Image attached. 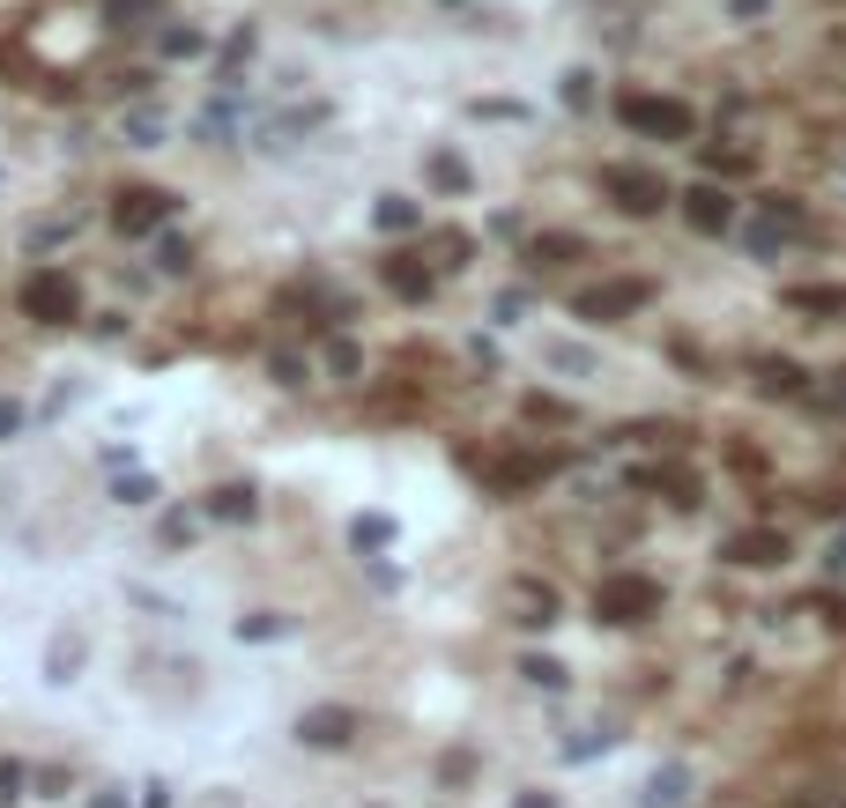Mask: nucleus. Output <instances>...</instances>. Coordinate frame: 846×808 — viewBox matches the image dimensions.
Listing matches in <instances>:
<instances>
[{
    "instance_id": "f257e3e1",
    "label": "nucleus",
    "mask_w": 846,
    "mask_h": 808,
    "mask_svg": "<svg viewBox=\"0 0 846 808\" xmlns=\"http://www.w3.org/2000/svg\"><path fill=\"white\" fill-rule=\"evenodd\" d=\"M661 601H669V587H661L653 571H601V579H595V623H609V631H639V623H653Z\"/></svg>"
},
{
    "instance_id": "f03ea898",
    "label": "nucleus",
    "mask_w": 846,
    "mask_h": 808,
    "mask_svg": "<svg viewBox=\"0 0 846 808\" xmlns=\"http://www.w3.org/2000/svg\"><path fill=\"white\" fill-rule=\"evenodd\" d=\"M16 312L38 319V327H75L82 319V290H75V274H60V268H30L23 274V290H16Z\"/></svg>"
},
{
    "instance_id": "7ed1b4c3",
    "label": "nucleus",
    "mask_w": 846,
    "mask_h": 808,
    "mask_svg": "<svg viewBox=\"0 0 846 808\" xmlns=\"http://www.w3.org/2000/svg\"><path fill=\"white\" fill-rule=\"evenodd\" d=\"M617 120L631 126V134H647V142H691L698 134V112L683 97H617Z\"/></svg>"
},
{
    "instance_id": "20e7f679",
    "label": "nucleus",
    "mask_w": 846,
    "mask_h": 808,
    "mask_svg": "<svg viewBox=\"0 0 846 808\" xmlns=\"http://www.w3.org/2000/svg\"><path fill=\"white\" fill-rule=\"evenodd\" d=\"M601 194L617 200L623 216H661L675 200V186L653 172V164H601Z\"/></svg>"
},
{
    "instance_id": "39448f33",
    "label": "nucleus",
    "mask_w": 846,
    "mask_h": 808,
    "mask_svg": "<svg viewBox=\"0 0 846 808\" xmlns=\"http://www.w3.org/2000/svg\"><path fill=\"white\" fill-rule=\"evenodd\" d=\"M653 304V282L647 274H609V282H595V290L572 297V312L587 319V327H609V319H631Z\"/></svg>"
},
{
    "instance_id": "423d86ee",
    "label": "nucleus",
    "mask_w": 846,
    "mask_h": 808,
    "mask_svg": "<svg viewBox=\"0 0 846 808\" xmlns=\"http://www.w3.org/2000/svg\"><path fill=\"white\" fill-rule=\"evenodd\" d=\"M172 208L178 200L164 194V186H120V194H112V230H120V238H149L156 222H172Z\"/></svg>"
},
{
    "instance_id": "0eeeda50",
    "label": "nucleus",
    "mask_w": 846,
    "mask_h": 808,
    "mask_svg": "<svg viewBox=\"0 0 846 808\" xmlns=\"http://www.w3.org/2000/svg\"><path fill=\"white\" fill-rule=\"evenodd\" d=\"M357 735H364V712H357V705H312V712H298V742H305V749H349Z\"/></svg>"
},
{
    "instance_id": "6e6552de",
    "label": "nucleus",
    "mask_w": 846,
    "mask_h": 808,
    "mask_svg": "<svg viewBox=\"0 0 846 808\" xmlns=\"http://www.w3.org/2000/svg\"><path fill=\"white\" fill-rule=\"evenodd\" d=\"M721 563H735V571H772V563H787V535H780V527H735V535L721 541Z\"/></svg>"
},
{
    "instance_id": "1a4fd4ad",
    "label": "nucleus",
    "mask_w": 846,
    "mask_h": 808,
    "mask_svg": "<svg viewBox=\"0 0 846 808\" xmlns=\"http://www.w3.org/2000/svg\"><path fill=\"white\" fill-rule=\"evenodd\" d=\"M549 467H557L549 453H498V460H483V490L491 497H520V490L543 483Z\"/></svg>"
},
{
    "instance_id": "9d476101",
    "label": "nucleus",
    "mask_w": 846,
    "mask_h": 808,
    "mask_svg": "<svg viewBox=\"0 0 846 808\" xmlns=\"http://www.w3.org/2000/svg\"><path fill=\"white\" fill-rule=\"evenodd\" d=\"M683 222H691L698 238H728V230H735V194L713 186V178L691 186V194H683Z\"/></svg>"
},
{
    "instance_id": "9b49d317",
    "label": "nucleus",
    "mask_w": 846,
    "mask_h": 808,
    "mask_svg": "<svg viewBox=\"0 0 846 808\" xmlns=\"http://www.w3.org/2000/svg\"><path fill=\"white\" fill-rule=\"evenodd\" d=\"M505 609H513V623H527V631H549L565 601H557L549 579H513V587H505Z\"/></svg>"
},
{
    "instance_id": "f8f14e48",
    "label": "nucleus",
    "mask_w": 846,
    "mask_h": 808,
    "mask_svg": "<svg viewBox=\"0 0 846 808\" xmlns=\"http://www.w3.org/2000/svg\"><path fill=\"white\" fill-rule=\"evenodd\" d=\"M379 282H386V290H394L401 304H423L439 274L423 268V252H386V260H379Z\"/></svg>"
},
{
    "instance_id": "ddd939ff",
    "label": "nucleus",
    "mask_w": 846,
    "mask_h": 808,
    "mask_svg": "<svg viewBox=\"0 0 846 808\" xmlns=\"http://www.w3.org/2000/svg\"><path fill=\"white\" fill-rule=\"evenodd\" d=\"M787 312H817V319H846V282H795V290H780Z\"/></svg>"
},
{
    "instance_id": "4468645a",
    "label": "nucleus",
    "mask_w": 846,
    "mask_h": 808,
    "mask_svg": "<svg viewBox=\"0 0 846 808\" xmlns=\"http://www.w3.org/2000/svg\"><path fill=\"white\" fill-rule=\"evenodd\" d=\"M631 483H639V490H661L675 512H698V475H683V467H639Z\"/></svg>"
},
{
    "instance_id": "2eb2a0df",
    "label": "nucleus",
    "mask_w": 846,
    "mask_h": 808,
    "mask_svg": "<svg viewBox=\"0 0 846 808\" xmlns=\"http://www.w3.org/2000/svg\"><path fill=\"white\" fill-rule=\"evenodd\" d=\"M565 260H587V238H572V230H535L527 238V268H565Z\"/></svg>"
},
{
    "instance_id": "dca6fc26",
    "label": "nucleus",
    "mask_w": 846,
    "mask_h": 808,
    "mask_svg": "<svg viewBox=\"0 0 846 808\" xmlns=\"http://www.w3.org/2000/svg\"><path fill=\"white\" fill-rule=\"evenodd\" d=\"M757 393H787V401H802V393H809V371H802L795 356H757Z\"/></svg>"
},
{
    "instance_id": "f3484780",
    "label": "nucleus",
    "mask_w": 846,
    "mask_h": 808,
    "mask_svg": "<svg viewBox=\"0 0 846 808\" xmlns=\"http://www.w3.org/2000/svg\"><path fill=\"white\" fill-rule=\"evenodd\" d=\"M252 512H260V490H252V483H216V490H208V519L238 527V519H252Z\"/></svg>"
},
{
    "instance_id": "a211bd4d",
    "label": "nucleus",
    "mask_w": 846,
    "mask_h": 808,
    "mask_svg": "<svg viewBox=\"0 0 846 808\" xmlns=\"http://www.w3.org/2000/svg\"><path fill=\"white\" fill-rule=\"evenodd\" d=\"M691 801V764H661L647 779V808H683Z\"/></svg>"
},
{
    "instance_id": "6ab92c4d",
    "label": "nucleus",
    "mask_w": 846,
    "mask_h": 808,
    "mask_svg": "<svg viewBox=\"0 0 846 808\" xmlns=\"http://www.w3.org/2000/svg\"><path fill=\"white\" fill-rule=\"evenodd\" d=\"M372 222L386 230V238H401V230H423V200H409V194H386L372 208Z\"/></svg>"
},
{
    "instance_id": "aec40b11",
    "label": "nucleus",
    "mask_w": 846,
    "mask_h": 808,
    "mask_svg": "<svg viewBox=\"0 0 846 808\" xmlns=\"http://www.w3.org/2000/svg\"><path fill=\"white\" fill-rule=\"evenodd\" d=\"M120 142L126 148H156V142H164V112H149V104L120 112Z\"/></svg>"
},
{
    "instance_id": "412c9836",
    "label": "nucleus",
    "mask_w": 846,
    "mask_h": 808,
    "mask_svg": "<svg viewBox=\"0 0 846 808\" xmlns=\"http://www.w3.org/2000/svg\"><path fill=\"white\" fill-rule=\"evenodd\" d=\"M423 172H431V186H439V194H468V186H475V172L453 156V148H431V164H423Z\"/></svg>"
},
{
    "instance_id": "4be33fe9",
    "label": "nucleus",
    "mask_w": 846,
    "mask_h": 808,
    "mask_svg": "<svg viewBox=\"0 0 846 808\" xmlns=\"http://www.w3.org/2000/svg\"><path fill=\"white\" fill-rule=\"evenodd\" d=\"M520 675H527L535 690H565V683H572V667L549 661V653H520Z\"/></svg>"
},
{
    "instance_id": "5701e85b",
    "label": "nucleus",
    "mask_w": 846,
    "mask_h": 808,
    "mask_svg": "<svg viewBox=\"0 0 846 808\" xmlns=\"http://www.w3.org/2000/svg\"><path fill=\"white\" fill-rule=\"evenodd\" d=\"M543 364L549 371H572V379H595V356H587L579 342H543Z\"/></svg>"
},
{
    "instance_id": "b1692460",
    "label": "nucleus",
    "mask_w": 846,
    "mask_h": 808,
    "mask_svg": "<svg viewBox=\"0 0 846 808\" xmlns=\"http://www.w3.org/2000/svg\"><path fill=\"white\" fill-rule=\"evenodd\" d=\"M349 541H357V549H386V541H394V519L386 512H357L349 519Z\"/></svg>"
},
{
    "instance_id": "393cba45",
    "label": "nucleus",
    "mask_w": 846,
    "mask_h": 808,
    "mask_svg": "<svg viewBox=\"0 0 846 808\" xmlns=\"http://www.w3.org/2000/svg\"><path fill=\"white\" fill-rule=\"evenodd\" d=\"M164 52H172V60H208V30H164Z\"/></svg>"
},
{
    "instance_id": "a878e982",
    "label": "nucleus",
    "mask_w": 846,
    "mask_h": 808,
    "mask_svg": "<svg viewBox=\"0 0 846 808\" xmlns=\"http://www.w3.org/2000/svg\"><path fill=\"white\" fill-rule=\"evenodd\" d=\"M765 216L780 222V230H795V238L809 230V216H802V200H795V194H765Z\"/></svg>"
},
{
    "instance_id": "bb28decb",
    "label": "nucleus",
    "mask_w": 846,
    "mask_h": 808,
    "mask_svg": "<svg viewBox=\"0 0 846 808\" xmlns=\"http://www.w3.org/2000/svg\"><path fill=\"white\" fill-rule=\"evenodd\" d=\"M156 268L186 274V268H194V246H186V238H156Z\"/></svg>"
},
{
    "instance_id": "cd10ccee",
    "label": "nucleus",
    "mask_w": 846,
    "mask_h": 808,
    "mask_svg": "<svg viewBox=\"0 0 846 808\" xmlns=\"http://www.w3.org/2000/svg\"><path fill=\"white\" fill-rule=\"evenodd\" d=\"M439 779H446V786H468L475 779V749H446V757H439Z\"/></svg>"
},
{
    "instance_id": "c85d7f7f",
    "label": "nucleus",
    "mask_w": 846,
    "mask_h": 808,
    "mask_svg": "<svg viewBox=\"0 0 846 808\" xmlns=\"http://www.w3.org/2000/svg\"><path fill=\"white\" fill-rule=\"evenodd\" d=\"M23 786H30V771H23L16 757H0V808H16V801H23Z\"/></svg>"
},
{
    "instance_id": "c756f323",
    "label": "nucleus",
    "mask_w": 846,
    "mask_h": 808,
    "mask_svg": "<svg viewBox=\"0 0 846 808\" xmlns=\"http://www.w3.org/2000/svg\"><path fill=\"white\" fill-rule=\"evenodd\" d=\"M565 104H572V112H595V74H587V68L565 74Z\"/></svg>"
},
{
    "instance_id": "7c9ffc66",
    "label": "nucleus",
    "mask_w": 846,
    "mask_h": 808,
    "mask_svg": "<svg viewBox=\"0 0 846 808\" xmlns=\"http://www.w3.org/2000/svg\"><path fill=\"white\" fill-rule=\"evenodd\" d=\"M290 631V615H238V638H252V645H260V638H282Z\"/></svg>"
},
{
    "instance_id": "2f4dec72",
    "label": "nucleus",
    "mask_w": 846,
    "mask_h": 808,
    "mask_svg": "<svg viewBox=\"0 0 846 808\" xmlns=\"http://www.w3.org/2000/svg\"><path fill=\"white\" fill-rule=\"evenodd\" d=\"M705 172H713V178H735V172H750V156H743V148H705Z\"/></svg>"
},
{
    "instance_id": "473e14b6",
    "label": "nucleus",
    "mask_w": 846,
    "mask_h": 808,
    "mask_svg": "<svg viewBox=\"0 0 846 808\" xmlns=\"http://www.w3.org/2000/svg\"><path fill=\"white\" fill-rule=\"evenodd\" d=\"M149 8H156V0H104V23H142V15H149Z\"/></svg>"
},
{
    "instance_id": "72a5a7b5",
    "label": "nucleus",
    "mask_w": 846,
    "mask_h": 808,
    "mask_svg": "<svg viewBox=\"0 0 846 808\" xmlns=\"http://www.w3.org/2000/svg\"><path fill=\"white\" fill-rule=\"evenodd\" d=\"M112 497H120V505H156V483H149V475H126Z\"/></svg>"
},
{
    "instance_id": "f704fd0d",
    "label": "nucleus",
    "mask_w": 846,
    "mask_h": 808,
    "mask_svg": "<svg viewBox=\"0 0 846 808\" xmlns=\"http://www.w3.org/2000/svg\"><path fill=\"white\" fill-rule=\"evenodd\" d=\"M527 416H535V423H565L572 408H565V401H549V393H535V401H527Z\"/></svg>"
},
{
    "instance_id": "c9c22d12",
    "label": "nucleus",
    "mask_w": 846,
    "mask_h": 808,
    "mask_svg": "<svg viewBox=\"0 0 846 808\" xmlns=\"http://www.w3.org/2000/svg\"><path fill=\"white\" fill-rule=\"evenodd\" d=\"M327 364L342 371V379H357V364H364V356H357V342H334V349H327Z\"/></svg>"
},
{
    "instance_id": "e433bc0d",
    "label": "nucleus",
    "mask_w": 846,
    "mask_h": 808,
    "mask_svg": "<svg viewBox=\"0 0 846 808\" xmlns=\"http://www.w3.org/2000/svg\"><path fill=\"white\" fill-rule=\"evenodd\" d=\"M765 8H772V0H728V15H735V23H765Z\"/></svg>"
},
{
    "instance_id": "4c0bfd02",
    "label": "nucleus",
    "mask_w": 846,
    "mask_h": 808,
    "mask_svg": "<svg viewBox=\"0 0 846 808\" xmlns=\"http://www.w3.org/2000/svg\"><path fill=\"white\" fill-rule=\"evenodd\" d=\"M275 379H282V386H305V379H312V371H305L298 356H275Z\"/></svg>"
},
{
    "instance_id": "58836bf2",
    "label": "nucleus",
    "mask_w": 846,
    "mask_h": 808,
    "mask_svg": "<svg viewBox=\"0 0 846 808\" xmlns=\"http://www.w3.org/2000/svg\"><path fill=\"white\" fill-rule=\"evenodd\" d=\"M23 431V401H0V438H16Z\"/></svg>"
},
{
    "instance_id": "ea45409f",
    "label": "nucleus",
    "mask_w": 846,
    "mask_h": 808,
    "mask_svg": "<svg viewBox=\"0 0 846 808\" xmlns=\"http://www.w3.org/2000/svg\"><path fill=\"white\" fill-rule=\"evenodd\" d=\"M90 808H134V801H126V786H97V794H90Z\"/></svg>"
},
{
    "instance_id": "a19ab883",
    "label": "nucleus",
    "mask_w": 846,
    "mask_h": 808,
    "mask_svg": "<svg viewBox=\"0 0 846 808\" xmlns=\"http://www.w3.org/2000/svg\"><path fill=\"white\" fill-rule=\"evenodd\" d=\"M513 808H557V794H520Z\"/></svg>"
}]
</instances>
